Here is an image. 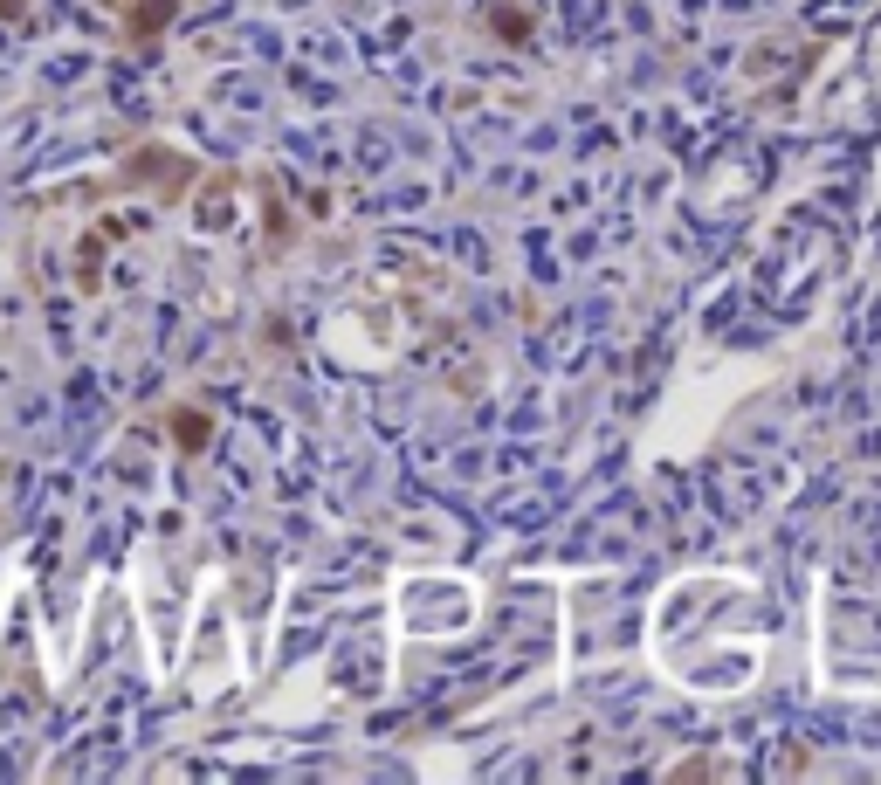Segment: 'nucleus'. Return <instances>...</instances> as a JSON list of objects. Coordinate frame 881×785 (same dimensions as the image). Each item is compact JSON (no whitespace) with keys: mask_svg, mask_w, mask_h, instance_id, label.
Listing matches in <instances>:
<instances>
[{"mask_svg":"<svg viewBox=\"0 0 881 785\" xmlns=\"http://www.w3.org/2000/svg\"><path fill=\"white\" fill-rule=\"evenodd\" d=\"M166 14H173V0H145V7L131 0V35H152V28H159Z\"/></svg>","mask_w":881,"mask_h":785,"instance_id":"obj_1","label":"nucleus"},{"mask_svg":"<svg viewBox=\"0 0 881 785\" xmlns=\"http://www.w3.org/2000/svg\"><path fill=\"white\" fill-rule=\"evenodd\" d=\"M179 441L200 448V441H207V414H179Z\"/></svg>","mask_w":881,"mask_h":785,"instance_id":"obj_2","label":"nucleus"}]
</instances>
